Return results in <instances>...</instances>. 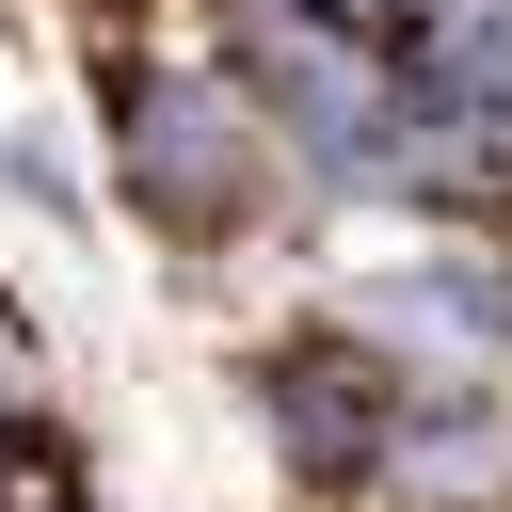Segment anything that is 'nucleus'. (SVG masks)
I'll return each instance as SVG.
<instances>
[{
  "mask_svg": "<svg viewBox=\"0 0 512 512\" xmlns=\"http://www.w3.org/2000/svg\"><path fill=\"white\" fill-rule=\"evenodd\" d=\"M272 176H288V144H272L240 48H112V192L176 256H224L272 208Z\"/></svg>",
  "mask_w": 512,
  "mask_h": 512,
  "instance_id": "1",
  "label": "nucleus"
},
{
  "mask_svg": "<svg viewBox=\"0 0 512 512\" xmlns=\"http://www.w3.org/2000/svg\"><path fill=\"white\" fill-rule=\"evenodd\" d=\"M400 352L368 336V320H320V336H272L256 352V432H272V464L304 480V496H368V464H384V432H400Z\"/></svg>",
  "mask_w": 512,
  "mask_h": 512,
  "instance_id": "2",
  "label": "nucleus"
}]
</instances>
